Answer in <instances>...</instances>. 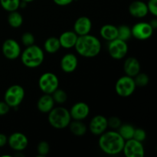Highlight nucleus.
Listing matches in <instances>:
<instances>
[{
    "label": "nucleus",
    "instance_id": "obj_1",
    "mask_svg": "<svg viewBox=\"0 0 157 157\" xmlns=\"http://www.w3.org/2000/svg\"><path fill=\"white\" fill-rule=\"evenodd\" d=\"M100 136L98 144L104 153L117 155L122 152L125 140L118 132L105 131Z\"/></svg>",
    "mask_w": 157,
    "mask_h": 157
},
{
    "label": "nucleus",
    "instance_id": "obj_2",
    "mask_svg": "<svg viewBox=\"0 0 157 157\" xmlns=\"http://www.w3.org/2000/svg\"><path fill=\"white\" fill-rule=\"evenodd\" d=\"M75 48L81 56L94 58L101 52V43L97 37L87 34L78 36Z\"/></svg>",
    "mask_w": 157,
    "mask_h": 157
},
{
    "label": "nucleus",
    "instance_id": "obj_3",
    "mask_svg": "<svg viewBox=\"0 0 157 157\" xmlns=\"http://www.w3.org/2000/svg\"><path fill=\"white\" fill-rule=\"evenodd\" d=\"M44 55L42 49L38 45L32 44L28 46L21 53V59L25 67L29 68H35L42 64Z\"/></svg>",
    "mask_w": 157,
    "mask_h": 157
},
{
    "label": "nucleus",
    "instance_id": "obj_4",
    "mask_svg": "<svg viewBox=\"0 0 157 157\" xmlns=\"http://www.w3.org/2000/svg\"><path fill=\"white\" fill-rule=\"evenodd\" d=\"M71 121L70 112L62 107L52 109L48 114V122L54 128L61 130L68 127Z\"/></svg>",
    "mask_w": 157,
    "mask_h": 157
},
{
    "label": "nucleus",
    "instance_id": "obj_5",
    "mask_svg": "<svg viewBox=\"0 0 157 157\" xmlns=\"http://www.w3.org/2000/svg\"><path fill=\"white\" fill-rule=\"evenodd\" d=\"M25 98V90L21 86L14 84L10 86L5 93V102L10 107H17Z\"/></svg>",
    "mask_w": 157,
    "mask_h": 157
},
{
    "label": "nucleus",
    "instance_id": "obj_6",
    "mask_svg": "<svg viewBox=\"0 0 157 157\" xmlns=\"http://www.w3.org/2000/svg\"><path fill=\"white\" fill-rule=\"evenodd\" d=\"M136 87V85L133 78L125 75L117 80L115 84V90L119 96L127 98L133 94Z\"/></svg>",
    "mask_w": 157,
    "mask_h": 157
},
{
    "label": "nucleus",
    "instance_id": "obj_7",
    "mask_svg": "<svg viewBox=\"0 0 157 157\" xmlns=\"http://www.w3.org/2000/svg\"><path fill=\"white\" fill-rule=\"evenodd\" d=\"M38 86L43 93L52 94L58 88L59 80L55 74L52 72H46L40 77L38 80Z\"/></svg>",
    "mask_w": 157,
    "mask_h": 157
},
{
    "label": "nucleus",
    "instance_id": "obj_8",
    "mask_svg": "<svg viewBox=\"0 0 157 157\" xmlns=\"http://www.w3.org/2000/svg\"><path fill=\"white\" fill-rule=\"evenodd\" d=\"M127 52H128V45L127 41H123L117 38L109 41V55L113 59H122L127 55Z\"/></svg>",
    "mask_w": 157,
    "mask_h": 157
},
{
    "label": "nucleus",
    "instance_id": "obj_9",
    "mask_svg": "<svg viewBox=\"0 0 157 157\" xmlns=\"http://www.w3.org/2000/svg\"><path fill=\"white\" fill-rule=\"evenodd\" d=\"M122 152L127 157H143L145 154V150L142 142L133 138L125 140Z\"/></svg>",
    "mask_w": 157,
    "mask_h": 157
},
{
    "label": "nucleus",
    "instance_id": "obj_10",
    "mask_svg": "<svg viewBox=\"0 0 157 157\" xmlns=\"http://www.w3.org/2000/svg\"><path fill=\"white\" fill-rule=\"evenodd\" d=\"M154 29L148 22H138L131 29L132 35L138 40H147L152 36Z\"/></svg>",
    "mask_w": 157,
    "mask_h": 157
},
{
    "label": "nucleus",
    "instance_id": "obj_11",
    "mask_svg": "<svg viewBox=\"0 0 157 157\" xmlns=\"http://www.w3.org/2000/svg\"><path fill=\"white\" fill-rule=\"evenodd\" d=\"M2 54L9 60H15L21 55V47L15 40L12 38L6 39L2 47Z\"/></svg>",
    "mask_w": 157,
    "mask_h": 157
},
{
    "label": "nucleus",
    "instance_id": "obj_12",
    "mask_svg": "<svg viewBox=\"0 0 157 157\" xmlns=\"http://www.w3.org/2000/svg\"><path fill=\"white\" fill-rule=\"evenodd\" d=\"M8 144L12 150L15 151H21L28 147L29 140L24 133L16 132L11 134L8 138Z\"/></svg>",
    "mask_w": 157,
    "mask_h": 157
},
{
    "label": "nucleus",
    "instance_id": "obj_13",
    "mask_svg": "<svg viewBox=\"0 0 157 157\" xmlns=\"http://www.w3.org/2000/svg\"><path fill=\"white\" fill-rule=\"evenodd\" d=\"M89 127L90 132L94 135L100 136L104 133L108 127L107 119L102 115H97L91 119Z\"/></svg>",
    "mask_w": 157,
    "mask_h": 157
},
{
    "label": "nucleus",
    "instance_id": "obj_14",
    "mask_svg": "<svg viewBox=\"0 0 157 157\" xmlns=\"http://www.w3.org/2000/svg\"><path fill=\"white\" fill-rule=\"evenodd\" d=\"M70 114L75 121H82L85 119L90 113V107L86 103L78 102L72 106Z\"/></svg>",
    "mask_w": 157,
    "mask_h": 157
},
{
    "label": "nucleus",
    "instance_id": "obj_15",
    "mask_svg": "<svg viewBox=\"0 0 157 157\" xmlns=\"http://www.w3.org/2000/svg\"><path fill=\"white\" fill-rule=\"evenodd\" d=\"M91 28V20L87 16H81L75 21L74 25V32L78 36H81L90 33Z\"/></svg>",
    "mask_w": 157,
    "mask_h": 157
},
{
    "label": "nucleus",
    "instance_id": "obj_16",
    "mask_svg": "<svg viewBox=\"0 0 157 157\" xmlns=\"http://www.w3.org/2000/svg\"><path fill=\"white\" fill-rule=\"evenodd\" d=\"M78 61L74 54H67L61 60V67L65 73H72L78 67Z\"/></svg>",
    "mask_w": 157,
    "mask_h": 157
},
{
    "label": "nucleus",
    "instance_id": "obj_17",
    "mask_svg": "<svg viewBox=\"0 0 157 157\" xmlns=\"http://www.w3.org/2000/svg\"><path fill=\"white\" fill-rule=\"evenodd\" d=\"M124 70L126 75L134 78L140 71V61L136 58H133V57L127 58L124 61Z\"/></svg>",
    "mask_w": 157,
    "mask_h": 157
},
{
    "label": "nucleus",
    "instance_id": "obj_18",
    "mask_svg": "<svg viewBox=\"0 0 157 157\" xmlns=\"http://www.w3.org/2000/svg\"><path fill=\"white\" fill-rule=\"evenodd\" d=\"M129 12L135 18H144L148 14L147 6L143 1H134L129 6Z\"/></svg>",
    "mask_w": 157,
    "mask_h": 157
},
{
    "label": "nucleus",
    "instance_id": "obj_19",
    "mask_svg": "<svg viewBox=\"0 0 157 157\" xmlns=\"http://www.w3.org/2000/svg\"><path fill=\"white\" fill-rule=\"evenodd\" d=\"M78 35L72 31H67L64 32L60 35L59 42L61 44V47L66 49H70L74 48L76 44V41L78 40Z\"/></svg>",
    "mask_w": 157,
    "mask_h": 157
},
{
    "label": "nucleus",
    "instance_id": "obj_20",
    "mask_svg": "<svg viewBox=\"0 0 157 157\" xmlns=\"http://www.w3.org/2000/svg\"><path fill=\"white\" fill-rule=\"evenodd\" d=\"M55 101L51 94H44L38 99L37 103V107L38 110L42 113H49L53 109Z\"/></svg>",
    "mask_w": 157,
    "mask_h": 157
},
{
    "label": "nucleus",
    "instance_id": "obj_21",
    "mask_svg": "<svg viewBox=\"0 0 157 157\" xmlns=\"http://www.w3.org/2000/svg\"><path fill=\"white\" fill-rule=\"evenodd\" d=\"M100 34L104 40L110 41L117 38V27L113 25H104L100 30Z\"/></svg>",
    "mask_w": 157,
    "mask_h": 157
},
{
    "label": "nucleus",
    "instance_id": "obj_22",
    "mask_svg": "<svg viewBox=\"0 0 157 157\" xmlns=\"http://www.w3.org/2000/svg\"><path fill=\"white\" fill-rule=\"evenodd\" d=\"M44 50L49 54H55L59 51L61 48V44H60L59 39L55 37H51L48 38L44 44Z\"/></svg>",
    "mask_w": 157,
    "mask_h": 157
},
{
    "label": "nucleus",
    "instance_id": "obj_23",
    "mask_svg": "<svg viewBox=\"0 0 157 157\" xmlns=\"http://www.w3.org/2000/svg\"><path fill=\"white\" fill-rule=\"evenodd\" d=\"M68 126L70 127V130L71 131V133L75 136H83L87 132V127L81 121H75H75L73 122L71 121Z\"/></svg>",
    "mask_w": 157,
    "mask_h": 157
},
{
    "label": "nucleus",
    "instance_id": "obj_24",
    "mask_svg": "<svg viewBox=\"0 0 157 157\" xmlns=\"http://www.w3.org/2000/svg\"><path fill=\"white\" fill-rule=\"evenodd\" d=\"M8 23L9 25L12 28H19L23 23L22 15L16 11L9 12V15L8 16Z\"/></svg>",
    "mask_w": 157,
    "mask_h": 157
},
{
    "label": "nucleus",
    "instance_id": "obj_25",
    "mask_svg": "<svg viewBox=\"0 0 157 157\" xmlns=\"http://www.w3.org/2000/svg\"><path fill=\"white\" fill-rule=\"evenodd\" d=\"M134 130L135 128L130 124H121L119 127L118 133L124 138V140H128L133 138Z\"/></svg>",
    "mask_w": 157,
    "mask_h": 157
},
{
    "label": "nucleus",
    "instance_id": "obj_26",
    "mask_svg": "<svg viewBox=\"0 0 157 157\" xmlns=\"http://www.w3.org/2000/svg\"><path fill=\"white\" fill-rule=\"evenodd\" d=\"M21 0H0V5L7 12L16 11L19 8Z\"/></svg>",
    "mask_w": 157,
    "mask_h": 157
},
{
    "label": "nucleus",
    "instance_id": "obj_27",
    "mask_svg": "<svg viewBox=\"0 0 157 157\" xmlns=\"http://www.w3.org/2000/svg\"><path fill=\"white\" fill-rule=\"evenodd\" d=\"M131 36V29L129 26L121 25L117 28V38L127 41Z\"/></svg>",
    "mask_w": 157,
    "mask_h": 157
},
{
    "label": "nucleus",
    "instance_id": "obj_28",
    "mask_svg": "<svg viewBox=\"0 0 157 157\" xmlns=\"http://www.w3.org/2000/svg\"><path fill=\"white\" fill-rule=\"evenodd\" d=\"M52 94V98H53L54 101L58 104H64L66 101H67V94L64 90H61V89L58 88L55 90Z\"/></svg>",
    "mask_w": 157,
    "mask_h": 157
},
{
    "label": "nucleus",
    "instance_id": "obj_29",
    "mask_svg": "<svg viewBox=\"0 0 157 157\" xmlns=\"http://www.w3.org/2000/svg\"><path fill=\"white\" fill-rule=\"evenodd\" d=\"M134 78H133V79H134L135 84L139 87H145L148 84L149 81H150L148 75L144 73H139Z\"/></svg>",
    "mask_w": 157,
    "mask_h": 157
},
{
    "label": "nucleus",
    "instance_id": "obj_30",
    "mask_svg": "<svg viewBox=\"0 0 157 157\" xmlns=\"http://www.w3.org/2000/svg\"><path fill=\"white\" fill-rule=\"evenodd\" d=\"M37 150L40 156H45L50 151V147L49 144L45 141H41L38 144Z\"/></svg>",
    "mask_w": 157,
    "mask_h": 157
},
{
    "label": "nucleus",
    "instance_id": "obj_31",
    "mask_svg": "<svg viewBox=\"0 0 157 157\" xmlns=\"http://www.w3.org/2000/svg\"><path fill=\"white\" fill-rule=\"evenodd\" d=\"M21 41H22L23 44L26 47L32 45L35 43V37L30 32H25L21 36Z\"/></svg>",
    "mask_w": 157,
    "mask_h": 157
},
{
    "label": "nucleus",
    "instance_id": "obj_32",
    "mask_svg": "<svg viewBox=\"0 0 157 157\" xmlns=\"http://www.w3.org/2000/svg\"><path fill=\"white\" fill-rule=\"evenodd\" d=\"M146 138H147V133H146L145 130L141 128L135 129L133 139L140 141V142H143L145 140Z\"/></svg>",
    "mask_w": 157,
    "mask_h": 157
},
{
    "label": "nucleus",
    "instance_id": "obj_33",
    "mask_svg": "<svg viewBox=\"0 0 157 157\" xmlns=\"http://www.w3.org/2000/svg\"><path fill=\"white\" fill-rule=\"evenodd\" d=\"M148 11L154 16L157 15V0H149L147 4Z\"/></svg>",
    "mask_w": 157,
    "mask_h": 157
},
{
    "label": "nucleus",
    "instance_id": "obj_34",
    "mask_svg": "<svg viewBox=\"0 0 157 157\" xmlns=\"http://www.w3.org/2000/svg\"><path fill=\"white\" fill-rule=\"evenodd\" d=\"M107 123H108V127H111L113 129L119 128L120 126L121 125V121L117 117H112L110 119L107 120Z\"/></svg>",
    "mask_w": 157,
    "mask_h": 157
},
{
    "label": "nucleus",
    "instance_id": "obj_35",
    "mask_svg": "<svg viewBox=\"0 0 157 157\" xmlns=\"http://www.w3.org/2000/svg\"><path fill=\"white\" fill-rule=\"evenodd\" d=\"M10 110V107L5 101H0V116L7 114Z\"/></svg>",
    "mask_w": 157,
    "mask_h": 157
},
{
    "label": "nucleus",
    "instance_id": "obj_36",
    "mask_svg": "<svg viewBox=\"0 0 157 157\" xmlns=\"http://www.w3.org/2000/svg\"><path fill=\"white\" fill-rule=\"evenodd\" d=\"M54 2L59 6H68L71 3L73 2L74 0H53Z\"/></svg>",
    "mask_w": 157,
    "mask_h": 157
},
{
    "label": "nucleus",
    "instance_id": "obj_37",
    "mask_svg": "<svg viewBox=\"0 0 157 157\" xmlns=\"http://www.w3.org/2000/svg\"><path fill=\"white\" fill-rule=\"evenodd\" d=\"M8 143V138L3 133H0V148L6 146V144Z\"/></svg>",
    "mask_w": 157,
    "mask_h": 157
},
{
    "label": "nucleus",
    "instance_id": "obj_38",
    "mask_svg": "<svg viewBox=\"0 0 157 157\" xmlns=\"http://www.w3.org/2000/svg\"><path fill=\"white\" fill-rule=\"evenodd\" d=\"M150 24L153 29H156L157 28V19L156 18H153V19H152L151 21H150Z\"/></svg>",
    "mask_w": 157,
    "mask_h": 157
},
{
    "label": "nucleus",
    "instance_id": "obj_39",
    "mask_svg": "<svg viewBox=\"0 0 157 157\" xmlns=\"http://www.w3.org/2000/svg\"><path fill=\"white\" fill-rule=\"evenodd\" d=\"M21 1H23V2H25L29 3V2H32L35 1V0H21Z\"/></svg>",
    "mask_w": 157,
    "mask_h": 157
}]
</instances>
